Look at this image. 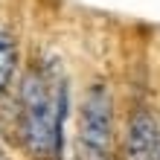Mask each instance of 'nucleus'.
I'll return each mask as SVG.
<instances>
[{
  "label": "nucleus",
  "instance_id": "1",
  "mask_svg": "<svg viewBox=\"0 0 160 160\" xmlns=\"http://www.w3.org/2000/svg\"><path fill=\"white\" fill-rule=\"evenodd\" d=\"M67 108V88L50 84L41 73H26L21 84V134L35 157H61V125Z\"/></svg>",
  "mask_w": 160,
  "mask_h": 160
},
{
  "label": "nucleus",
  "instance_id": "2",
  "mask_svg": "<svg viewBox=\"0 0 160 160\" xmlns=\"http://www.w3.org/2000/svg\"><path fill=\"white\" fill-rule=\"evenodd\" d=\"M114 140V99L108 84H90L79 114V148L84 160L108 157Z\"/></svg>",
  "mask_w": 160,
  "mask_h": 160
},
{
  "label": "nucleus",
  "instance_id": "3",
  "mask_svg": "<svg viewBox=\"0 0 160 160\" xmlns=\"http://www.w3.org/2000/svg\"><path fill=\"white\" fill-rule=\"evenodd\" d=\"M125 157L128 160H160V125L148 111H137L128 119Z\"/></svg>",
  "mask_w": 160,
  "mask_h": 160
},
{
  "label": "nucleus",
  "instance_id": "4",
  "mask_svg": "<svg viewBox=\"0 0 160 160\" xmlns=\"http://www.w3.org/2000/svg\"><path fill=\"white\" fill-rule=\"evenodd\" d=\"M15 64H18V50H15V41H12V35H9V32H0V96L6 93L9 82H12Z\"/></svg>",
  "mask_w": 160,
  "mask_h": 160
},
{
  "label": "nucleus",
  "instance_id": "5",
  "mask_svg": "<svg viewBox=\"0 0 160 160\" xmlns=\"http://www.w3.org/2000/svg\"><path fill=\"white\" fill-rule=\"evenodd\" d=\"M102 160H108V157H102Z\"/></svg>",
  "mask_w": 160,
  "mask_h": 160
},
{
  "label": "nucleus",
  "instance_id": "6",
  "mask_svg": "<svg viewBox=\"0 0 160 160\" xmlns=\"http://www.w3.org/2000/svg\"><path fill=\"white\" fill-rule=\"evenodd\" d=\"M0 160H3V157H0Z\"/></svg>",
  "mask_w": 160,
  "mask_h": 160
}]
</instances>
